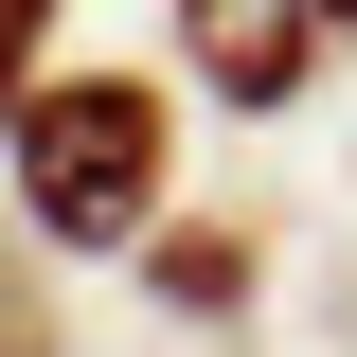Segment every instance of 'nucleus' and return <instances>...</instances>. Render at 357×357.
Returning a JSON list of instances; mask_svg holds the SVG:
<instances>
[{
	"label": "nucleus",
	"instance_id": "nucleus-1",
	"mask_svg": "<svg viewBox=\"0 0 357 357\" xmlns=\"http://www.w3.org/2000/svg\"><path fill=\"white\" fill-rule=\"evenodd\" d=\"M161 161H178V126H161L143 72L18 89V232H36V250H72V268L143 250V232H161Z\"/></svg>",
	"mask_w": 357,
	"mask_h": 357
},
{
	"label": "nucleus",
	"instance_id": "nucleus-2",
	"mask_svg": "<svg viewBox=\"0 0 357 357\" xmlns=\"http://www.w3.org/2000/svg\"><path fill=\"white\" fill-rule=\"evenodd\" d=\"M321 0H178V54H197V89L215 107H304V72H321Z\"/></svg>",
	"mask_w": 357,
	"mask_h": 357
},
{
	"label": "nucleus",
	"instance_id": "nucleus-3",
	"mask_svg": "<svg viewBox=\"0 0 357 357\" xmlns=\"http://www.w3.org/2000/svg\"><path fill=\"white\" fill-rule=\"evenodd\" d=\"M143 286H161V321H232V304H250V232H143Z\"/></svg>",
	"mask_w": 357,
	"mask_h": 357
},
{
	"label": "nucleus",
	"instance_id": "nucleus-4",
	"mask_svg": "<svg viewBox=\"0 0 357 357\" xmlns=\"http://www.w3.org/2000/svg\"><path fill=\"white\" fill-rule=\"evenodd\" d=\"M0 357H54V321H36V232L0 250Z\"/></svg>",
	"mask_w": 357,
	"mask_h": 357
},
{
	"label": "nucleus",
	"instance_id": "nucleus-5",
	"mask_svg": "<svg viewBox=\"0 0 357 357\" xmlns=\"http://www.w3.org/2000/svg\"><path fill=\"white\" fill-rule=\"evenodd\" d=\"M36 36H54V0H0V126H18V89H36Z\"/></svg>",
	"mask_w": 357,
	"mask_h": 357
},
{
	"label": "nucleus",
	"instance_id": "nucleus-6",
	"mask_svg": "<svg viewBox=\"0 0 357 357\" xmlns=\"http://www.w3.org/2000/svg\"><path fill=\"white\" fill-rule=\"evenodd\" d=\"M321 18H340V36H357V0H321Z\"/></svg>",
	"mask_w": 357,
	"mask_h": 357
}]
</instances>
